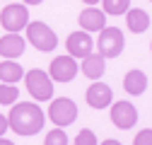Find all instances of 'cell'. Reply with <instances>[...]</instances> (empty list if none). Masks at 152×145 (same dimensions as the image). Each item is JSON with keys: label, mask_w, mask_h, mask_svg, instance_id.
<instances>
[{"label": "cell", "mask_w": 152, "mask_h": 145, "mask_svg": "<svg viewBox=\"0 0 152 145\" xmlns=\"http://www.w3.org/2000/svg\"><path fill=\"white\" fill-rule=\"evenodd\" d=\"M7 126L20 133V135H34L44 128V111L39 104L22 102V104H12V111L7 116Z\"/></svg>", "instance_id": "cell-1"}, {"label": "cell", "mask_w": 152, "mask_h": 145, "mask_svg": "<svg viewBox=\"0 0 152 145\" xmlns=\"http://www.w3.org/2000/svg\"><path fill=\"white\" fill-rule=\"evenodd\" d=\"M99 48V56L106 61V58H116L121 56V51L126 46V39H123V31L118 27H106L99 31V39L94 41Z\"/></svg>", "instance_id": "cell-2"}, {"label": "cell", "mask_w": 152, "mask_h": 145, "mask_svg": "<svg viewBox=\"0 0 152 145\" xmlns=\"http://www.w3.org/2000/svg\"><path fill=\"white\" fill-rule=\"evenodd\" d=\"M24 80H27L29 94H31L36 102H48V99L53 97V82H51V78H48L46 70L34 68V70H29L27 75H24Z\"/></svg>", "instance_id": "cell-3"}, {"label": "cell", "mask_w": 152, "mask_h": 145, "mask_svg": "<svg viewBox=\"0 0 152 145\" xmlns=\"http://www.w3.org/2000/svg\"><path fill=\"white\" fill-rule=\"evenodd\" d=\"M27 39L34 48H39V51H53L56 46H58V36H56V31L44 24V22H31L27 24Z\"/></svg>", "instance_id": "cell-4"}, {"label": "cell", "mask_w": 152, "mask_h": 145, "mask_svg": "<svg viewBox=\"0 0 152 145\" xmlns=\"http://www.w3.org/2000/svg\"><path fill=\"white\" fill-rule=\"evenodd\" d=\"M0 24H3L10 34H17L20 29H27L29 24V10L24 3H10L0 12Z\"/></svg>", "instance_id": "cell-5"}, {"label": "cell", "mask_w": 152, "mask_h": 145, "mask_svg": "<svg viewBox=\"0 0 152 145\" xmlns=\"http://www.w3.org/2000/svg\"><path fill=\"white\" fill-rule=\"evenodd\" d=\"M48 116H51V121L58 126V128H65V126L75 123V119H77V104H75L72 99H68V97H58V99L51 102Z\"/></svg>", "instance_id": "cell-6"}, {"label": "cell", "mask_w": 152, "mask_h": 145, "mask_svg": "<svg viewBox=\"0 0 152 145\" xmlns=\"http://www.w3.org/2000/svg\"><path fill=\"white\" fill-rule=\"evenodd\" d=\"M80 70V63L70 58V56H58L51 61V68H48V78L56 80V82H72L75 75Z\"/></svg>", "instance_id": "cell-7"}, {"label": "cell", "mask_w": 152, "mask_h": 145, "mask_svg": "<svg viewBox=\"0 0 152 145\" xmlns=\"http://www.w3.org/2000/svg\"><path fill=\"white\" fill-rule=\"evenodd\" d=\"M65 46H68V56H70V58H82V61H85L87 56H92L94 41H92V34H85V31L80 29V31H72V34L68 36Z\"/></svg>", "instance_id": "cell-8"}, {"label": "cell", "mask_w": 152, "mask_h": 145, "mask_svg": "<svg viewBox=\"0 0 152 145\" xmlns=\"http://www.w3.org/2000/svg\"><path fill=\"white\" fill-rule=\"evenodd\" d=\"M111 121L118 126V128L128 131L138 123V109L133 106L130 102H116L111 106Z\"/></svg>", "instance_id": "cell-9"}, {"label": "cell", "mask_w": 152, "mask_h": 145, "mask_svg": "<svg viewBox=\"0 0 152 145\" xmlns=\"http://www.w3.org/2000/svg\"><path fill=\"white\" fill-rule=\"evenodd\" d=\"M80 27H82V31L85 34H92V31H102V29H106V15H104V10H99V7H85L82 12H80Z\"/></svg>", "instance_id": "cell-10"}, {"label": "cell", "mask_w": 152, "mask_h": 145, "mask_svg": "<svg viewBox=\"0 0 152 145\" xmlns=\"http://www.w3.org/2000/svg\"><path fill=\"white\" fill-rule=\"evenodd\" d=\"M113 99V92L106 82H92L87 89V104L92 109H106Z\"/></svg>", "instance_id": "cell-11"}, {"label": "cell", "mask_w": 152, "mask_h": 145, "mask_svg": "<svg viewBox=\"0 0 152 145\" xmlns=\"http://www.w3.org/2000/svg\"><path fill=\"white\" fill-rule=\"evenodd\" d=\"M27 44L20 34H5L3 39H0V56L7 58V61H15V58H20L22 53H24Z\"/></svg>", "instance_id": "cell-12"}, {"label": "cell", "mask_w": 152, "mask_h": 145, "mask_svg": "<svg viewBox=\"0 0 152 145\" xmlns=\"http://www.w3.org/2000/svg\"><path fill=\"white\" fill-rule=\"evenodd\" d=\"M123 89L133 97H140L147 89V75L142 70H128L126 78H123Z\"/></svg>", "instance_id": "cell-13"}, {"label": "cell", "mask_w": 152, "mask_h": 145, "mask_svg": "<svg viewBox=\"0 0 152 145\" xmlns=\"http://www.w3.org/2000/svg\"><path fill=\"white\" fill-rule=\"evenodd\" d=\"M126 24H128V31L142 34V31H147V27H150V15H147L145 10H140V7H133V10L126 12Z\"/></svg>", "instance_id": "cell-14"}, {"label": "cell", "mask_w": 152, "mask_h": 145, "mask_svg": "<svg viewBox=\"0 0 152 145\" xmlns=\"http://www.w3.org/2000/svg\"><path fill=\"white\" fill-rule=\"evenodd\" d=\"M80 70L85 72L89 80H99V78L104 75V70H106V61L99 56V53H92V56H87V58L80 63Z\"/></svg>", "instance_id": "cell-15"}, {"label": "cell", "mask_w": 152, "mask_h": 145, "mask_svg": "<svg viewBox=\"0 0 152 145\" xmlns=\"http://www.w3.org/2000/svg\"><path fill=\"white\" fill-rule=\"evenodd\" d=\"M24 78V70L20 63H15V61H5V63H0V82L3 85H15V82H20Z\"/></svg>", "instance_id": "cell-16"}, {"label": "cell", "mask_w": 152, "mask_h": 145, "mask_svg": "<svg viewBox=\"0 0 152 145\" xmlns=\"http://www.w3.org/2000/svg\"><path fill=\"white\" fill-rule=\"evenodd\" d=\"M104 15H126L128 12V0H104Z\"/></svg>", "instance_id": "cell-17"}, {"label": "cell", "mask_w": 152, "mask_h": 145, "mask_svg": "<svg viewBox=\"0 0 152 145\" xmlns=\"http://www.w3.org/2000/svg\"><path fill=\"white\" fill-rule=\"evenodd\" d=\"M17 97H20L17 85H0V104L12 106V102H17Z\"/></svg>", "instance_id": "cell-18"}, {"label": "cell", "mask_w": 152, "mask_h": 145, "mask_svg": "<svg viewBox=\"0 0 152 145\" xmlns=\"http://www.w3.org/2000/svg\"><path fill=\"white\" fill-rule=\"evenodd\" d=\"M44 145H68V135L63 128H56L44 138Z\"/></svg>", "instance_id": "cell-19"}, {"label": "cell", "mask_w": 152, "mask_h": 145, "mask_svg": "<svg viewBox=\"0 0 152 145\" xmlns=\"http://www.w3.org/2000/svg\"><path fill=\"white\" fill-rule=\"evenodd\" d=\"M72 145H97V135H94V131H89V128H82Z\"/></svg>", "instance_id": "cell-20"}, {"label": "cell", "mask_w": 152, "mask_h": 145, "mask_svg": "<svg viewBox=\"0 0 152 145\" xmlns=\"http://www.w3.org/2000/svg\"><path fill=\"white\" fill-rule=\"evenodd\" d=\"M133 145H152V128H145L135 135V140H133Z\"/></svg>", "instance_id": "cell-21"}, {"label": "cell", "mask_w": 152, "mask_h": 145, "mask_svg": "<svg viewBox=\"0 0 152 145\" xmlns=\"http://www.w3.org/2000/svg\"><path fill=\"white\" fill-rule=\"evenodd\" d=\"M7 128H10V126H7V119H5L3 114H0V138L5 135V131H7Z\"/></svg>", "instance_id": "cell-22"}, {"label": "cell", "mask_w": 152, "mask_h": 145, "mask_svg": "<svg viewBox=\"0 0 152 145\" xmlns=\"http://www.w3.org/2000/svg\"><path fill=\"white\" fill-rule=\"evenodd\" d=\"M102 145H121V143L113 140V138H106V140H102Z\"/></svg>", "instance_id": "cell-23"}, {"label": "cell", "mask_w": 152, "mask_h": 145, "mask_svg": "<svg viewBox=\"0 0 152 145\" xmlns=\"http://www.w3.org/2000/svg\"><path fill=\"white\" fill-rule=\"evenodd\" d=\"M0 145H15L12 140H7V138H0Z\"/></svg>", "instance_id": "cell-24"}]
</instances>
